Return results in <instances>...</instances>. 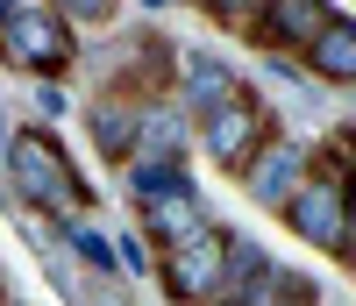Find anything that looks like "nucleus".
<instances>
[{
    "instance_id": "obj_1",
    "label": "nucleus",
    "mask_w": 356,
    "mask_h": 306,
    "mask_svg": "<svg viewBox=\"0 0 356 306\" xmlns=\"http://www.w3.org/2000/svg\"><path fill=\"white\" fill-rule=\"evenodd\" d=\"M0 171H8V193L22 207H36L43 221H65V214H93V186L72 171V157L57 150L50 129H15L8 136V157H0Z\"/></svg>"
},
{
    "instance_id": "obj_2",
    "label": "nucleus",
    "mask_w": 356,
    "mask_h": 306,
    "mask_svg": "<svg viewBox=\"0 0 356 306\" xmlns=\"http://www.w3.org/2000/svg\"><path fill=\"white\" fill-rule=\"evenodd\" d=\"M271 136H278V107L264 100V93H250V86H235L221 107H207V114L193 121V150H200L214 171H228V178L243 171Z\"/></svg>"
},
{
    "instance_id": "obj_3",
    "label": "nucleus",
    "mask_w": 356,
    "mask_h": 306,
    "mask_svg": "<svg viewBox=\"0 0 356 306\" xmlns=\"http://www.w3.org/2000/svg\"><path fill=\"white\" fill-rule=\"evenodd\" d=\"M0 65L29 79H65L79 65V43L43 0H0Z\"/></svg>"
},
{
    "instance_id": "obj_4",
    "label": "nucleus",
    "mask_w": 356,
    "mask_h": 306,
    "mask_svg": "<svg viewBox=\"0 0 356 306\" xmlns=\"http://www.w3.org/2000/svg\"><path fill=\"white\" fill-rule=\"evenodd\" d=\"M278 221L307 242V250H328V257H342L349 264V242H356V228H349V200H342V171L314 150V171L300 178V186L285 193V207H278Z\"/></svg>"
},
{
    "instance_id": "obj_5",
    "label": "nucleus",
    "mask_w": 356,
    "mask_h": 306,
    "mask_svg": "<svg viewBox=\"0 0 356 306\" xmlns=\"http://www.w3.org/2000/svg\"><path fill=\"white\" fill-rule=\"evenodd\" d=\"M221 257H228V228L221 221L207 228V235H193V242H178V250H157L164 299L171 306H200L207 292H214V278H221Z\"/></svg>"
},
{
    "instance_id": "obj_6",
    "label": "nucleus",
    "mask_w": 356,
    "mask_h": 306,
    "mask_svg": "<svg viewBox=\"0 0 356 306\" xmlns=\"http://www.w3.org/2000/svg\"><path fill=\"white\" fill-rule=\"evenodd\" d=\"M307 171H314V150H307V143H292V136L278 129V136L264 143V150H257V157H250L243 171H235V186H243V200H250V207L278 214V207H285V193L300 186Z\"/></svg>"
},
{
    "instance_id": "obj_7",
    "label": "nucleus",
    "mask_w": 356,
    "mask_h": 306,
    "mask_svg": "<svg viewBox=\"0 0 356 306\" xmlns=\"http://www.w3.org/2000/svg\"><path fill=\"white\" fill-rule=\"evenodd\" d=\"M328 15H335V0H264L243 36H250L264 57H300L321 29H328Z\"/></svg>"
},
{
    "instance_id": "obj_8",
    "label": "nucleus",
    "mask_w": 356,
    "mask_h": 306,
    "mask_svg": "<svg viewBox=\"0 0 356 306\" xmlns=\"http://www.w3.org/2000/svg\"><path fill=\"white\" fill-rule=\"evenodd\" d=\"M207 228H214V214H207L200 186H178L164 200H143V242H150V250H178V242H193Z\"/></svg>"
},
{
    "instance_id": "obj_9",
    "label": "nucleus",
    "mask_w": 356,
    "mask_h": 306,
    "mask_svg": "<svg viewBox=\"0 0 356 306\" xmlns=\"http://www.w3.org/2000/svg\"><path fill=\"white\" fill-rule=\"evenodd\" d=\"M136 121H143V100H136V93H122V86H107V93L86 107V136H93L100 157L129 164V157H136Z\"/></svg>"
},
{
    "instance_id": "obj_10",
    "label": "nucleus",
    "mask_w": 356,
    "mask_h": 306,
    "mask_svg": "<svg viewBox=\"0 0 356 306\" xmlns=\"http://www.w3.org/2000/svg\"><path fill=\"white\" fill-rule=\"evenodd\" d=\"M136 157L186 164V157H193V114L178 107V100H143V121H136Z\"/></svg>"
},
{
    "instance_id": "obj_11",
    "label": "nucleus",
    "mask_w": 356,
    "mask_h": 306,
    "mask_svg": "<svg viewBox=\"0 0 356 306\" xmlns=\"http://www.w3.org/2000/svg\"><path fill=\"white\" fill-rule=\"evenodd\" d=\"M235 86H243V79H235L221 57H207V50H178V86H171V93H178V107H186L193 121H200L207 107H221Z\"/></svg>"
},
{
    "instance_id": "obj_12",
    "label": "nucleus",
    "mask_w": 356,
    "mask_h": 306,
    "mask_svg": "<svg viewBox=\"0 0 356 306\" xmlns=\"http://www.w3.org/2000/svg\"><path fill=\"white\" fill-rule=\"evenodd\" d=\"M307 57V79H321V86H356V15H328V29L300 50Z\"/></svg>"
},
{
    "instance_id": "obj_13",
    "label": "nucleus",
    "mask_w": 356,
    "mask_h": 306,
    "mask_svg": "<svg viewBox=\"0 0 356 306\" xmlns=\"http://www.w3.org/2000/svg\"><path fill=\"white\" fill-rule=\"evenodd\" d=\"M271 264V250L264 242H250V235H228V257H221V278H214V292H207L200 306H250V285H257V271Z\"/></svg>"
},
{
    "instance_id": "obj_14",
    "label": "nucleus",
    "mask_w": 356,
    "mask_h": 306,
    "mask_svg": "<svg viewBox=\"0 0 356 306\" xmlns=\"http://www.w3.org/2000/svg\"><path fill=\"white\" fill-rule=\"evenodd\" d=\"M57 228V242L86 264V271H100V278H122V257H114V235L93 221V214H65V221H50Z\"/></svg>"
},
{
    "instance_id": "obj_15",
    "label": "nucleus",
    "mask_w": 356,
    "mask_h": 306,
    "mask_svg": "<svg viewBox=\"0 0 356 306\" xmlns=\"http://www.w3.org/2000/svg\"><path fill=\"white\" fill-rule=\"evenodd\" d=\"M250 306H321V285L307 271H285V264H264L257 285H250Z\"/></svg>"
},
{
    "instance_id": "obj_16",
    "label": "nucleus",
    "mask_w": 356,
    "mask_h": 306,
    "mask_svg": "<svg viewBox=\"0 0 356 306\" xmlns=\"http://www.w3.org/2000/svg\"><path fill=\"white\" fill-rule=\"evenodd\" d=\"M178 186H193V178H186V164H164V157H129V193H136V207H143V200H164V193H178Z\"/></svg>"
},
{
    "instance_id": "obj_17",
    "label": "nucleus",
    "mask_w": 356,
    "mask_h": 306,
    "mask_svg": "<svg viewBox=\"0 0 356 306\" xmlns=\"http://www.w3.org/2000/svg\"><path fill=\"white\" fill-rule=\"evenodd\" d=\"M43 8H50L57 22H65V29H107L122 0H43Z\"/></svg>"
},
{
    "instance_id": "obj_18",
    "label": "nucleus",
    "mask_w": 356,
    "mask_h": 306,
    "mask_svg": "<svg viewBox=\"0 0 356 306\" xmlns=\"http://www.w3.org/2000/svg\"><path fill=\"white\" fill-rule=\"evenodd\" d=\"M36 114H43V129H57V121L72 114V93H65V79H36Z\"/></svg>"
},
{
    "instance_id": "obj_19",
    "label": "nucleus",
    "mask_w": 356,
    "mask_h": 306,
    "mask_svg": "<svg viewBox=\"0 0 356 306\" xmlns=\"http://www.w3.org/2000/svg\"><path fill=\"white\" fill-rule=\"evenodd\" d=\"M200 8H207V15H214L221 29H250V15L264 8V0H200Z\"/></svg>"
},
{
    "instance_id": "obj_20",
    "label": "nucleus",
    "mask_w": 356,
    "mask_h": 306,
    "mask_svg": "<svg viewBox=\"0 0 356 306\" xmlns=\"http://www.w3.org/2000/svg\"><path fill=\"white\" fill-rule=\"evenodd\" d=\"M114 257H122V271H129V278H150V250H143V235H122V242H114Z\"/></svg>"
},
{
    "instance_id": "obj_21",
    "label": "nucleus",
    "mask_w": 356,
    "mask_h": 306,
    "mask_svg": "<svg viewBox=\"0 0 356 306\" xmlns=\"http://www.w3.org/2000/svg\"><path fill=\"white\" fill-rule=\"evenodd\" d=\"M0 157H8V121H0Z\"/></svg>"
},
{
    "instance_id": "obj_22",
    "label": "nucleus",
    "mask_w": 356,
    "mask_h": 306,
    "mask_svg": "<svg viewBox=\"0 0 356 306\" xmlns=\"http://www.w3.org/2000/svg\"><path fill=\"white\" fill-rule=\"evenodd\" d=\"M143 8H150V15H157V8H171V0H143Z\"/></svg>"
},
{
    "instance_id": "obj_23",
    "label": "nucleus",
    "mask_w": 356,
    "mask_h": 306,
    "mask_svg": "<svg viewBox=\"0 0 356 306\" xmlns=\"http://www.w3.org/2000/svg\"><path fill=\"white\" fill-rule=\"evenodd\" d=\"M349 264H356V250H349Z\"/></svg>"
},
{
    "instance_id": "obj_24",
    "label": "nucleus",
    "mask_w": 356,
    "mask_h": 306,
    "mask_svg": "<svg viewBox=\"0 0 356 306\" xmlns=\"http://www.w3.org/2000/svg\"><path fill=\"white\" fill-rule=\"evenodd\" d=\"M93 306H100V299H93Z\"/></svg>"
}]
</instances>
